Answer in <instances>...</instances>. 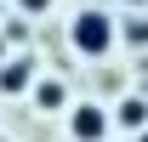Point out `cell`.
Masks as SVG:
<instances>
[{"mask_svg":"<svg viewBox=\"0 0 148 142\" xmlns=\"http://www.w3.org/2000/svg\"><path fill=\"white\" fill-rule=\"evenodd\" d=\"M120 125H125V131H143L148 125V102L143 97H125V102H120Z\"/></svg>","mask_w":148,"mask_h":142,"instance_id":"obj_5","label":"cell"},{"mask_svg":"<svg viewBox=\"0 0 148 142\" xmlns=\"http://www.w3.org/2000/svg\"><path fill=\"white\" fill-rule=\"evenodd\" d=\"M29 80H34V68H29V57H12V63L0 68V91H23Z\"/></svg>","mask_w":148,"mask_h":142,"instance_id":"obj_3","label":"cell"},{"mask_svg":"<svg viewBox=\"0 0 148 142\" xmlns=\"http://www.w3.org/2000/svg\"><path fill=\"white\" fill-rule=\"evenodd\" d=\"M125 34H131V46H148V23H131Z\"/></svg>","mask_w":148,"mask_h":142,"instance_id":"obj_6","label":"cell"},{"mask_svg":"<svg viewBox=\"0 0 148 142\" xmlns=\"http://www.w3.org/2000/svg\"><path fill=\"white\" fill-rule=\"evenodd\" d=\"M69 137H74V142H103V137H108V114H103L97 102L69 108Z\"/></svg>","mask_w":148,"mask_h":142,"instance_id":"obj_2","label":"cell"},{"mask_svg":"<svg viewBox=\"0 0 148 142\" xmlns=\"http://www.w3.org/2000/svg\"><path fill=\"white\" fill-rule=\"evenodd\" d=\"M23 12H51V0H17Z\"/></svg>","mask_w":148,"mask_h":142,"instance_id":"obj_7","label":"cell"},{"mask_svg":"<svg viewBox=\"0 0 148 142\" xmlns=\"http://www.w3.org/2000/svg\"><path fill=\"white\" fill-rule=\"evenodd\" d=\"M69 40H74L80 57H108V46H114V17L97 12V6H86V12L69 23Z\"/></svg>","mask_w":148,"mask_h":142,"instance_id":"obj_1","label":"cell"},{"mask_svg":"<svg viewBox=\"0 0 148 142\" xmlns=\"http://www.w3.org/2000/svg\"><path fill=\"white\" fill-rule=\"evenodd\" d=\"M34 102L46 108V114H57V108L69 102V91H63V80H40V85H34Z\"/></svg>","mask_w":148,"mask_h":142,"instance_id":"obj_4","label":"cell"},{"mask_svg":"<svg viewBox=\"0 0 148 142\" xmlns=\"http://www.w3.org/2000/svg\"><path fill=\"white\" fill-rule=\"evenodd\" d=\"M137 142H148V131H143V137H137Z\"/></svg>","mask_w":148,"mask_h":142,"instance_id":"obj_8","label":"cell"}]
</instances>
